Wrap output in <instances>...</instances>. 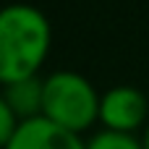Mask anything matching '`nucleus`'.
<instances>
[{
    "label": "nucleus",
    "instance_id": "nucleus-1",
    "mask_svg": "<svg viewBox=\"0 0 149 149\" xmlns=\"http://www.w3.org/2000/svg\"><path fill=\"white\" fill-rule=\"evenodd\" d=\"M52 47L50 18L29 3L0 5V84L39 76Z\"/></svg>",
    "mask_w": 149,
    "mask_h": 149
},
{
    "label": "nucleus",
    "instance_id": "nucleus-2",
    "mask_svg": "<svg viewBox=\"0 0 149 149\" xmlns=\"http://www.w3.org/2000/svg\"><path fill=\"white\" fill-rule=\"evenodd\" d=\"M100 100L102 94L84 73L55 71L45 79L42 115L55 126L81 136L94 123H100Z\"/></svg>",
    "mask_w": 149,
    "mask_h": 149
},
{
    "label": "nucleus",
    "instance_id": "nucleus-3",
    "mask_svg": "<svg viewBox=\"0 0 149 149\" xmlns=\"http://www.w3.org/2000/svg\"><path fill=\"white\" fill-rule=\"evenodd\" d=\"M100 123L105 131L134 134L144 131L149 123V102L147 94L131 84H118L102 92L100 100Z\"/></svg>",
    "mask_w": 149,
    "mask_h": 149
},
{
    "label": "nucleus",
    "instance_id": "nucleus-4",
    "mask_svg": "<svg viewBox=\"0 0 149 149\" xmlns=\"http://www.w3.org/2000/svg\"><path fill=\"white\" fill-rule=\"evenodd\" d=\"M5 149H86V141H81L79 134L65 131L45 115H39L18 123Z\"/></svg>",
    "mask_w": 149,
    "mask_h": 149
},
{
    "label": "nucleus",
    "instance_id": "nucleus-5",
    "mask_svg": "<svg viewBox=\"0 0 149 149\" xmlns=\"http://www.w3.org/2000/svg\"><path fill=\"white\" fill-rule=\"evenodd\" d=\"M3 97H5V102L10 105V110L16 113V118L21 123L31 120V118H39L42 115V105H45V79L29 76V79L5 84L3 86Z\"/></svg>",
    "mask_w": 149,
    "mask_h": 149
},
{
    "label": "nucleus",
    "instance_id": "nucleus-6",
    "mask_svg": "<svg viewBox=\"0 0 149 149\" xmlns=\"http://www.w3.org/2000/svg\"><path fill=\"white\" fill-rule=\"evenodd\" d=\"M86 149H144L141 139H136L134 134H118V131H97L89 141Z\"/></svg>",
    "mask_w": 149,
    "mask_h": 149
},
{
    "label": "nucleus",
    "instance_id": "nucleus-7",
    "mask_svg": "<svg viewBox=\"0 0 149 149\" xmlns=\"http://www.w3.org/2000/svg\"><path fill=\"white\" fill-rule=\"evenodd\" d=\"M18 118H16V113L10 110V105L5 102V97H3V92H0V149L8 147V141L13 139V134H16V128H18Z\"/></svg>",
    "mask_w": 149,
    "mask_h": 149
},
{
    "label": "nucleus",
    "instance_id": "nucleus-8",
    "mask_svg": "<svg viewBox=\"0 0 149 149\" xmlns=\"http://www.w3.org/2000/svg\"><path fill=\"white\" fill-rule=\"evenodd\" d=\"M141 147L149 149V123H147V128H144V134H141Z\"/></svg>",
    "mask_w": 149,
    "mask_h": 149
}]
</instances>
